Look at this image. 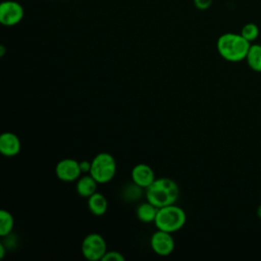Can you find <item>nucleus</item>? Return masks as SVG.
<instances>
[{
    "mask_svg": "<svg viewBox=\"0 0 261 261\" xmlns=\"http://www.w3.org/2000/svg\"><path fill=\"white\" fill-rule=\"evenodd\" d=\"M178 197L179 188L177 184L168 177L156 178L146 189L147 201L157 208L175 204Z\"/></svg>",
    "mask_w": 261,
    "mask_h": 261,
    "instance_id": "obj_1",
    "label": "nucleus"
},
{
    "mask_svg": "<svg viewBox=\"0 0 261 261\" xmlns=\"http://www.w3.org/2000/svg\"><path fill=\"white\" fill-rule=\"evenodd\" d=\"M251 43L241 34L225 33L222 34L216 42V48L219 55L226 61L239 62L246 59Z\"/></svg>",
    "mask_w": 261,
    "mask_h": 261,
    "instance_id": "obj_2",
    "label": "nucleus"
},
{
    "mask_svg": "<svg viewBox=\"0 0 261 261\" xmlns=\"http://www.w3.org/2000/svg\"><path fill=\"white\" fill-rule=\"evenodd\" d=\"M186 220L185 210L175 204H171L158 208L154 223L157 229L173 233L185 225Z\"/></svg>",
    "mask_w": 261,
    "mask_h": 261,
    "instance_id": "obj_3",
    "label": "nucleus"
},
{
    "mask_svg": "<svg viewBox=\"0 0 261 261\" xmlns=\"http://www.w3.org/2000/svg\"><path fill=\"white\" fill-rule=\"evenodd\" d=\"M89 173L98 184L109 182L113 179L116 173V162L114 157L107 152L97 154L91 161V169Z\"/></svg>",
    "mask_w": 261,
    "mask_h": 261,
    "instance_id": "obj_4",
    "label": "nucleus"
},
{
    "mask_svg": "<svg viewBox=\"0 0 261 261\" xmlns=\"http://www.w3.org/2000/svg\"><path fill=\"white\" fill-rule=\"evenodd\" d=\"M81 250L83 256L90 261L102 260L108 251L106 241L100 233L97 232H91L84 238Z\"/></svg>",
    "mask_w": 261,
    "mask_h": 261,
    "instance_id": "obj_5",
    "label": "nucleus"
},
{
    "mask_svg": "<svg viewBox=\"0 0 261 261\" xmlns=\"http://www.w3.org/2000/svg\"><path fill=\"white\" fill-rule=\"evenodd\" d=\"M23 15V7L17 1L6 0L0 4V22L5 27H13L19 23Z\"/></svg>",
    "mask_w": 261,
    "mask_h": 261,
    "instance_id": "obj_6",
    "label": "nucleus"
},
{
    "mask_svg": "<svg viewBox=\"0 0 261 261\" xmlns=\"http://www.w3.org/2000/svg\"><path fill=\"white\" fill-rule=\"evenodd\" d=\"M150 246L155 254L165 257L173 252L175 243L170 232L157 229L151 236Z\"/></svg>",
    "mask_w": 261,
    "mask_h": 261,
    "instance_id": "obj_7",
    "label": "nucleus"
},
{
    "mask_svg": "<svg viewBox=\"0 0 261 261\" xmlns=\"http://www.w3.org/2000/svg\"><path fill=\"white\" fill-rule=\"evenodd\" d=\"M55 173L60 180L71 182L77 180L83 172L81 170L79 161L71 158H65L56 164Z\"/></svg>",
    "mask_w": 261,
    "mask_h": 261,
    "instance_id": "obj_8",
    "label": "nucleus"
},
{
    "mask_svg": "<svg viewBox=\"0 0 261 261\" xmlns=\"http://www.w3.org/2000/svg\"><path fill=\"white\" fill-rule=\"evenodd\" d=\"M130 176L133 182L142 189H147L156 179L153 169L145 163H139L135 165Z\"/></svg>",
    "mask_w": 261,
    "mask_h": 261,
    "instance_id": "obj_9",
    "label": "nucleus"
},
{
    "mask_svg": "<svg viewBox=\"0 0 261 261\" xmlns=\"http://www.w3.org/2000/svg\"><path fill=\"white\" fill-rule=\"evenodd\" d=\"M19 138L11 133L5 132L0 136V152L5 157H14L20 151Z\"/></svg>",
    "mask_w": 261,
    "mask_h": 261,
    "instance_id": "obj_10",
    "label": "nucleus"
},
{
    "mask_svg": "<svg viewBox=\"0 0 261 261\" xmlns=\"http://www.w3.org/2000/svg\"><path fill=\"white\" fill-rule=\"evenodd\" d=\"M99 184L96 181V179L89 173L86 175L81 176L76 181V193L79 196L83 198H89L94 193L97 192V186Z\"/></svg>",
    "mask_w": 261,
    "mask_h": 261,
    "instance_id": "obj_11",
    "label": "nucleus"
},
{
    "mask_svg": "<svg viewBox=\"0 0 261 261\" xmlns=\"http://www.w3.org/2000/svg\"><path fill=\"white\" fill-rule=\"evenodd\" d=\"M88 208L90 212L95 216L104 215L108 208V202L106 197L99 192L94 193L88 198Z\"/></svg>",
    "mask_w": 261,
    "mask_h": 261,
    "instance_id": "obj_12",
    "label": "nucleus"
},
{
    "mask_svg": "<svg viewBox=\"0 0 261 261\" xmlns=\"http://www.w3.org/2000/svg\"><path fill=\"white\" fill-rule=\"evenodd\" d=\"M158 208L150 202L141 203L136 209V215L138 219L144 223H151L155 221Z\"/></svg>",
    "mask_w": 261,
    "mask_h": 261,
    "instance_id": "obj_13",
    "label": "nucleus"
},
{
    "mask_svg": "<svg viewBox=\"0 0 261 261\" xmlns=\"http://www.w3.org/2000/svg\"><path fill=\"white\" fill-rule=\"evenodd\" d=\"M246 61L252 70L256 72H261V45L260 44H253L250 46L248 54L246 56Z\"/></svg>",
    "mask_w": 261,
    "mask_h": 261,
    "instance_id": "obj_14",
    "label": "nucleus"
},
{
    "mask_svg": "<svg viewBox=\"0 0 261 261\" xmlns=\"http://www.w3.org/2000/svg\"><path fill=\"white\" fill-rule=\"evenodd\" d=\"M14 226V219L12 214L7 210H0V236H9Z\"/></svg>",
    "mask_w": 261,
    "mask_h": 261,
    "instance_id": "obj_15",
    "label": "nucleus"
},
{
    "mask_svg": "<svg viewBox=\"0 0 261 261\" xmlns=\"http://www.w3.org/2000/svg\"><path fill=\"white\" fill-rule=\"evenodd\" d=\"M247 41H249L250 43L255 41L258 36H259V28L257 24L253 23V22H249V23H246L242 30H241V33H240Z\"/></svg>",
    "mask_w": 261,
    "mask_h": 261,
    "instance_id": "obj_16",
    "label": "nucleus"
},
{
    "mask_svg": "<svg viewBox=\"0 0 261 261\" xmlns=\"http://www.w3.org/2000/svg\"><path fill=\"white\" fill-rule=\"evenodd\" d=\"M141 194H142V188L137 186L136 184H134L132 187H128L125 190V196L129 200H136V199L140 198Z\"/></svg>",
    "mask_w": 261,
    "mask_h": 261,
    "instance_id": "obj_17",
    "label": "nucleus"
},
{
    "mask_svg": "<svg viewBox=\"0 0 261 261\" xmlns=\"http://www.w3.org/2000/svg\"><path fill=\"white\" fill-rule=\"evenodd\" d=\"M124 256L117 252V251H107L104 257L102 258V261H124Z\"/></svg>",
    "mask_w": 261,
    "mask_h": 261,
    "instance_id": "obj_18",
    "label": "nucleus"
},
{
    "mask_svg": "<svg viewBox=\"0 0 261 261\" xmlns=\"http://www.w3.org/2000/svg\"><path fill=\"white\" fill-rule=\"evenodd\" d=\"M212 1H213V0H193L194 5H195L198 9H200V10L208 9V8L211 6Z\"/></svg>",
    "mask_w": 261,
    "mask_h": 261,
    "instance_id": "obj_19",
    "label": "nucleus"
},
{
    "mask_svg": "<svg viewBox=\"0 0 261 261\" xmlns=\"http://www.w3.org/2000/svg\"><path fill=\"white\" fill-rule=\"evenodd\" d=\"M80 167H81V170L83 173H87V172H90V169H91V161H88V160H83L80 162Z\"/></svg>",
    "mask_w": 261,
    "mask_h": 261,
    "instance_id": "obj_20",
    "label": "nucleus"
},
{
    "mask_svg": "<svg viewBox=\"0 0 261 261\" xmlns=\"http://www.w3.org/2000/svg\"><path fill=\"white\" fill-rule=\"evenodd\" d=\"M6 254V248L4 244H0V259H3Z\"/></svg>",
    "mask_w": 261,
    "mask_h": 261,
    "instance_id": "obj_21",
    "label": "nucleus"
},
{
    "mask_svg": "<svg viewBox=\"0 0 261 261\" xmlns=\"http://www.w3.org/2000/svg\"><path fill=\"white\" fill-rule=\"evenodd\" d=\"M256 213H257V216L261 219V204L258 206V208H257V212H256Z\"/></svg>",
    "mask_w": 261,
    "mask_h": 261,
    "instance_id": "obj_22",
    "label": "nucleus"
},
{
    "mask_svg": "<svg viewBox=\"0 0 261 261\" xmlns=\"http://www.w3.org/2000/svg\"><path fill=\"white\" fill-rule=\"evenodd\" d=\"M4 53H5V48H4L3 45H1L0 46V56H3Z\"/></svg>",
    "mask_w": 261,
    "mask_h": 261,
    "instance_id": "obj_23",
    "label": "nucleus"
},
{
    "mask_svg": "<svg viewBox=\"0 0 261 261\" xmlns=\"http://www.w3.org/2000/svg\"><path fill=\"white\" fill-rule=\"evenodd\" d=\"M49 1H52V0H49Z\"/></svg>",
    "mask_w": 261,
    "mask_h": 261,
    "instance_id": "obj_24",
    "label": "nucleus"
}]
</instances>
